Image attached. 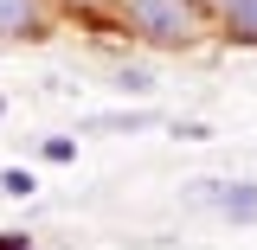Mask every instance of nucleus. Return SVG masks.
Returning a JSON list of instances; mask_svg holds the SVG:
<instances>
[{"instance_id":"5","label":"nucleus","mask_w":257,"mask_h":250,"mask_svg":"<svg viewBox=\"0 0 257 250\" xmlns=\"http://www.w3.org/2000/svg\"><path fill=\"white\" fill-rule=\"evenodd\" d=\"M155 122V109H103V116H84L77 128H109V135H135V128Z\"/></svg>"},{"instance_id":"12","label":"nucleus","mask_w":257,"mask_h":250,"mask_svg":"<svg viewBox=\"0 0 257 250\" xmlns=\"http://www.w3.org/2000/svg\"><path fill=\"white\" fill-rule=\"evenodd\" d=\"M0 116H7V96H0Z\"/></svg>"},{"instance_id":"11","label":"nucleus","mask_w":257,"mask_h":250,"mask_svg":"<svg viewBox=\"0 0 257 250\" xmlns=\"http://www.w3.org/2000/svg\"><path fill=\"white\" fill-rule=\"evenodd\" d=\"M0 250H32V237L26 231H0Z\"/></svg>"},{"instance_id":"3","label":"nucleus","mask_w":257,"mask_h":250,"mask_svg":"<svg viewBox=\"0 0 257 250\" xmlns=\"http://www.w3.org/2000/svg\"><path fill=\"white\" fill-rule=\"evenodd\" d=\"M187 205H212L219 218L251 224V218H257V180H193Z\"/></svg>"},{"instance_id":"7","label":"nucleus","mask_w":257,"mask_h":250,"mask_svg":"<svg viewBox=\"0 0 257 250\" xmlns=\"http://www.w3.org/2000/svg\"><path fill=\"white\" fill-rule=\"evenodd\" d=\"M39 160H45V167H71V160H77V141H71V135H45V141H39Z\"/></svg>"},{"instance_id":"8","label":"nucleus","mask_w":257,"mask_h":250,"mask_svg":"<svg viewBox=\"0 0 257 250\" xmlns=\"http://www.w3.org/2000/svg\"><path fill=\"white\" fill-rule=\"evenodd\" d=\"M0 192H7V199H32V192H39V180H32L26 167H0Z\"/></svg>"},{"instance_id":"10","label":"nucleus","mask_w":257,"mask_h":250,"mask_svg":"<svg viewBox=\"0 0 257 250\" xmlns=\"http://www.w3.org/2000/svg\"><path fill=\"white\" fill-rule=\"evenodd\" d=\"M174 141H212V128H206V122H193V116H187V122H174Z\"/></svg>"},{"instance_id":"1","label":"nucleus","mask_w":257,"mask_h":250,"mask_svg":"<svg viewBox=\"0 0 257 250\" xmlns=\"http://www.w3.org/2000/svg\"><path fill=\"white\" fill-rule=\"evenodd\" d=\"M116 26L161 52H193L206 32H219L199 0H116Z\"/></svg>"},{"instance_id":"4","label":"nucleus","mask_w":257,"mask_h":250,"mask_svg":"<svg viewBox=\"0 0 257 250\" xmlns=\"http://www.w3.org/2000/svg\"><path fill=\"white\" fill-rule=\"evenodd\" d=\"M219 39L257 52V0H231V7H225V13H219Z\"/></svg>"},{"instance_id":"2","label":"nucleus","mask_w":257,"mask_h":250,"mask_svg":"<svg viewBox=\"0 0 257 250\" xmlns=\"http://www.w3.org/2000/svg\"><path fill=\"white\" fill-rule=\"evenodd\" d=\"M58 32V0H0V45H45Z\"/></svg>"},{"instance_id":"9","label":"nucleus","mask_w":257,"mask_h":250,"mask_svg":"<svg viewBox=\"0 0 257 250\" xmlns=\"http://www.w3.org/2000/svg\"><path fill=\"white\" fill-rule=\"evenodd\" d=\"M58 13H77V20H109L116 0H58Z\"/></svg>"},{"instance_id":"6","label":"nucleus","mask_w":257,"mask_h":250,"mask_svg":"<svg viewBox=\"0 0 257 250\" xmlns=\"http://www.w3.org/2000/svg\"><path fill=\"white\" fill-rule=\"evenodd\" d=\"M109 84H116L122 96H135V103H148V96H155V71H148V64H116Z\"/></svg>"}]
</instances>
